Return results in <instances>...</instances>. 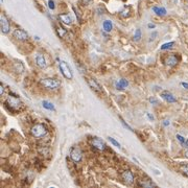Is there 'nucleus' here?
Masks as SVG:
<instances>
[{"label": "nucleus", "mask_w": 188, "mask_h": 188, "mask_svg": "<svg viewBox=\"0 0 188 188\" xmlns=\"http://www.w3.org/2000/svg\"><path fill=\"white\" fill-rule=\"evenodd\" d=\"M178 62H179L178 58H177L174 54H170V56H166L164 63L166 64L167 66H169V67H174V66H176L177 64H178Z\"/></svg>", "instance_id": "nucleus-13"}, {"label": "nucleus", "mask_w": 188, "mask_h": 188, "mask_svg": "<svg viewBox=\"0 0 188 188\" xmlns=\"http://www.w3.org/2000/svg\"><path fill=\"white\" fill-rule=\"evenodd\" d=\"M147 27L150 28V29H152V28H155V27H156V25H155V24L148 23V24H147Z\"/></svg>", "instance_id": "nucleus-29"}, {"label": "nucleus", "mask_w": 188, "mask_h": 188, "mask_svg": "<svg viewBox=\"0 0 188 188\" xmlns=\"http://www.w3.org/2000/svg\"><path fill=\"white\" fill-rule=\"evenodd\" d=\"M161 97H162L165 101H167V103H177V98L174 96V94L170 93V92L167 91V90H164V91L161 92Z\"/></svg>", "instance_id": "nucleus-12"}, {"label": "nucleus", "mask_w": 188, "mask_h": 188, "mask_svg": "<svg viewBox=\"0 0 188 188\" xmlns=\"http://www.w3.org/2000/svg\"><path fill=\"white\" fill-rule=\"evenodd\" d=\"M187 2H188V0H187Z\"/></svg>", "instance_id": "nucleus-35"}, {"label": "nucleus", "mask_w": 188, "mask_h": 188, "mask_svg": "<svg viewBox=\"0 0 188 188\" xmlns=\"http://www.w3.org/2000/svg\"><path fill=\"white\" fill-rule=\"evenodd\" d=\"M177 139H178V141H179V142H180V143H181L182 144V145H183V144L184 143H185V141H186V139L185 138H184V137L183 136H181V135H177Z\"/></svg>", "instance_id": "nucleus-24"}, {"label": "nucleus", "mask_w": 188, "mask_h": 188, "mask_svg": "<svg viewBox=\"0 0 188 188\" xmlns=\"http://www.w3.org/2000/svg\"><path fill=\"white\" fill-rule=\"evenodd\" d=\"M58 62H59V68H60V71H61V73L63 74V76L65 78H67V80H72L73 78V73L72 71H71L70 67L68 66V64L66 63L65 61H62V60H60L59 58H58Z\"/></svg>", "instance_id": "nucleus-3"}, {"label": "nucleus", "mask_w": 188, "mask_h": 188, "mask_svg": "<svg viewBox=\"0 0 188 188\" xmlns=\"http://www.w3.org/2000/svg\"><path fill=\"white\" fill-rule=\"evenodd\" d=\"M40 85L47 90H56L61 87V82L56 78H47L40 80Z\"/></svg>", "instance_id": "nucleus-2"}, {"label": "nucleus", "mask_w": 188, "mask_h": 188, "mask_svg": "<svg viewBox=\"0 0 188 188\" xmlns=\"http://www.w3.org/2000/svg\"><path fill=\"white\" fill-rule=\"evenodd\" d=\"M0 94H1V95L4 94V87H3L2 84H0Z\"/></svg>", "instance_id": "nucleus-28"}, {"label": "nucleus", "mask_w": 188, "mask_h": 188, "mask_svg": "<svg viewBox=\"0 0 188 188\" xmlns=\"http://www.w3.org/2000/svg\"><path fill=\"white\" fill-rule=\"evenodd\" d=\"M13 36L19 41H25L28 39V33L26 31H24L23 29H19V28L15 29L14 33H13Z\"/></svg>", "instance_id": "nucleus-9"}, {"label": "nucleus", "mask_w": 188, "mask_h": 188, "mask_svg": "<svg viewBox=\"0 0 188 188\" xmlns=\"http://www.w3.org/2000/svg\"><path fill=\"white\" fill-rule=\"evenodd\" d=\"M180 170L182 172V174H185L186 177H188V164H182L180 166Z\"/></svg>", "instance_id": "nucleus-22"}, {"label": "nucleus", "mask_w": 188, "mask_h": 188, "mask_svg": "<svg viewBox=\"0 0 188 188\" xmlns=\"http://www.w3.org/2000/svg\"><path fill=\"white\" fill-rule=\"evenodd\" d=\"M121 179L127 185H131V184L134 183V174H133V172L130 169L121 172Z\"/></svg>", "instance_id": "nucleus-7"}, {"label": "nucleus", "mask_w": 188, "mask_h": 188, "mask_svg": "<svg viewBox=\"0 0 188 188\" xmlns=\"http://www.w3.org/2000/svg\"><path fill=\"white\" fill-rule=\"evenodd\" d=\"M141 38H142V33H141V29H136L135 31V33H134V37H133V40L135 41V42H139V41L141 40Z\"/></svg>", "instance_id": "nucleus-20"}, {"label": "nucleus", "mask_w": 188, "mask_h": 188, "mask_svg": "<svg viewBox=\"0 0 188 188\" xmlns=\"http://www.w3.org/2000/svg\"><path fill=\"white\" fill-rule=\"evenodd\" d=\"M127 86H129V80H125V78H121V80H119L116 83L115 88L117 90H119V91H122V90L127 89Z\"/></svg>", "instance_id": "nucleus-14"}, {"label": "nucleus", "mask_w": 188, "mask_h": 188, "mask_svg": "<svg viewBox=\"0 0 188 188\" xmlns=\"http://www.w3.org/2000/svg\"><path fill=\"white\" fill-rule=\"evenodd\" d=\"M70 158L73 162L78 163L83 160V153L78 147H72L70 150Z\"/></svg>", "instance_id": "nucleus-6"}, {"label": "nucleus", "mask_w": 188, "mask_h": 188, "mask_svg": "<svg viewBox=\"0 0 188 188\" xmlns=\"http://www.w3.org/2000/svg\"><path fill=\"white\" fill-rule=\"evenodd\" d=\"M184 155H185V157H186V158H188V150H186L185 154H184Z\"/></svg>", "instance_id": "nucleus-34"}, {"label": "nucleus", "mask_w": 188, "mask_h": 188, "mask_svg": "<svg viewBox=\"0 0 188 188\" xmlns=\"http://www.w3.org/2000/svg\"><path fill=\"white\" fill-rule=\"evenodd\" d=\"M56 33H58V36H59L60 38H62V39H63L66 36V33H67V31L64 29L63 27H61V26H56Z\"/></svg>", "instance_id": "nucleus-19"}, {"label": "nucleus", "mask_w": 188, "mask_h": 188, "mask_svg": "<svg viewBox=\"0 0 188 188\" xmlns=\"http://www.w3.org/2000/svg\"><path fill=\"white\" fill-rule=\"evenodd\" d=\"M59 19L61 20V22H63V23L66 24V25H71V24H72V18H71L68 14L59 15Z\"/></svg>", "instance_id": "nucleus-15"}, {"label": "nucleus", "mask_w": 188, "mask_h": 188, "mask_svg": "<svg viewBox=\"0 0 188 188\" xmlns=\"http://www.w3.org/2000/svg\"><path fill=\"white\" fill-rule=\"evenodd\" d=\"M120 120H121V122H122V125H125V127H127V129H129V130H130V131H133V130H132V127H130V125H127V123H125V120L122 119V118H120Z\"/></svg>", "instance_id": "nucleus-26"}, {"label": "nucleus", "mask_w": 188, "mask_h": 188, "mask_svg": "<svg viewBox=\"0 0 188 188\" xmlns=\"http://www.w3.org/2000/svg\"><path fill=\"white\" fill-rule=\"evenodd\" d=\"M174 45V42H168V43H164V44L161 46V50H166V49H170L172 46Z\"/></svg>", "instance_id": "nucleus-21"}, {"label": "nucleus", "mask_w": 188, "mask_h": 188, "mask_svg": "<svg viewBox=\"0 0 188 188\" xmlns=\"http://www.w3.org/2000/svg\"><path fill=\"white\" fill-rule=\"evenodd\" d=\"M31 134L35 138H42L47 134V129L45 125L37 123V125H33V127L31 129Z\"/></svg>", "instance_id": "nucleus-4"}, {"label": "nucleus", "mask_w": 188, "mask_h": 188, "mask_svg": "<svg viewBox=\"0 0 188 188\" xmlns=\"http://www.w3.org/2000/svg\"><path fill=\"white\" fill-rule=\"evenodd\" d=\"M0 25H1V31L3 35H7L11 31V24L5 15H1L0 17Z\"/></svg>", "instance_id": "nucleus-5"}, {"label": "nucleus", "mask_w": 188, "mask_h": 188, "mask_svg": "<svg viewBox=\"0 0 188 188\" xmlns=\"http://www.w3.org/2000/svg\"><path fill=\"white\" fill-rule=\"evenodd\" d=\"M153 12L155 13L158 16H165L167 13L166 9L165 7H161V6H154L153 7Z\"/></svg>", "instance_id": "nucleus-16"}, {"label": "nucleus", "mask_w": 188, "mask_h": 188, "mask_svg": "<svg viewBox=\"0 0 188 188\" xmlns=\"http://www.w3.org/2000/svg\"><path fill=\"white\" fill-rule=\"evenodd\" d=\"M150 101L152 103V105H157V103H158V100L155 98V97H150Z\"/></svg>", "instance_id": "nucleus-27"}, {"label": "nucleus", "mask_w": 188, "mask_h": 188, "mask_svg": "<svg viewBox=\"0 0 188 188\" xmlns=\"http://www.w3.org/2000/svg\"><path fill=\"white\" fill-rule=\"evenodd\" d=\"M42 106H43V108L46 109V110L56 111V108H54L53 105H52L51 103H49V101H47V100H43L42 101Z\"/></svg>", "instance_id": "nucleus-18"}, {"label": "nucleus", "mask_w": 188, "mask_h": 188, "mask_svg": "<svg viewBox=\"0 0 188 188\" xmlns=\"http://www.w3.org/2000/svg\"><path fill=\"white\" fill-rule=\"evenodd\" d=\"M163 125H164V127L169 125V120H164V121H163Z\"/></svg>", "instance_id": "nucleus-31"}, {"label": "nucleus", "mask_w": 188, "mask_h": 188, "mask_svg": "<svg viewBox=\"0 0 188 188\" xmlns=\"http://www.w3.org/2000/svg\"><path fill=\"white\" fill-rule=\"evenodd\" d=\"M91 145L93 148H95V150H101V152H103V150L107 148L106 143H105V142L99 138H93L92 139Z\"/></svg>", "instance_id": "nucleus-8"}, {"label": "nucleus", "mask_w": 188, "mask_h": 188, "mask_svg": "<svg viewBox=\"0 0 188 188\" xmlns=\"http://www.w3.org/2000/svg\"><path fill=\"white\" fill-rule=\"evenodd\" d=\"M108 140L110 141L111 143H112L114 146H116V147H118V148H121V145H120V143L118 142V141H116L115 139L113 138V137H108Z\"/></svg>", "instance_id": "nucleus-23"}, {"label": "nucleus", "mask_w": 188, "mask_h": 188, "mask_svg": "<svg viewBox=\"0 0 188 188\" xmlns=\"http://www.w3.org/2000/svg\"><path fill=\"white\" fill-rule=\"evenodd\" d=\"M103 31H107V33H110L111 31L113 29V23L111 20H105L103 22Z\"/></svg>", "instance_id": "nucleus-17"}, {"label": "nucleus", "mask_w": 188, "mask_h": 188, "mask_svg": "<svg viewBox=\"0 0 188 188\" xmlns=\"http://www.w3.org/2000/svg\"><path fill=\"white\" fill-rule=\"evenodd\" d=\"M87 83L89 85V87L91 88L93 91L97 92V93H101L103 92V88L100 87V85L93 78H87Z\"/></svg>", "instance_id": "nucleus-11"}, {"label": "nucleus", "mask_w": 188, "mask_h": 188, "mask_svg": "<svg viewBox=\"0 0 188 188\" xmlns=\"http://www.w3.org/2000/svg\"><path fill=\"white\" fill-rule=\"evenodd\" d=\"M36 64H37L38 67H40L42 69H45L47 67V63H46V60H45V56L43 53L39 52L37 53L36 56Z\"/></svg>", "instance_id": "nucleus-10"}, {"label": "nucleus", "mask_w": 188, "mask_h": 188, "mask_svg": "<svg viewBox=\"0 0 188 188\" xmlns=\"http://www.w3.org/2000/svg\"><path fill=\"white\" fill-rule=\"evenodd\" d=\"M183 146H184V147H188V139H186L185 143L183 144Z\"/></svg>", "instance_id": "nucleus-33"}, {"label": "nucleus", "mask_w": 188, "mask_h": 188, "mask_svg": "<svg viewBox=\"0 0 188 188\" xmlns=\"http://www.w3.org/2000/svg\"><path fill=\"white\" fill-rule=\"evenodd\" d=\"M181 85L182 86H183L184 88H185V89H188V83H181Z\"/></svg>", "instance_id": "nucleus-30"}, {"label": "nucleus", "mask_w": 188, "mask_h": 188, "mask_svg": "<svg viewBox=\"0 0 188 188\" xmlns=\"http://www.w3.org/2000/svg\"><path fill=\"white\" fill-rule=\"evenodd\" d=\"M48 7H49L50 9H52V11L56 9V5H54L53 0H49V1H48Z\"/></svg>", "instance_id": "nucleus-25"}, {"label": "nucleus", "mask_w": 188, "mask_h": 188, "mask_svg": "<svg viewBox=\"0 0 188 188\" xmlns=\"http://www.w3.org/2000/svg\"><path fill=\"white\" fill-rule=\"evenodd\" d=\"M4 103L5 106H6V108L14 113L19 112V111L23 108V103L20 100V98H19L17 95H15V96H9Z\"/></svg>", "instance_id": "nucleus-1"}, {"label": "nucleus", "mask_w": 188, "mask_h": 188, "mask_svg": "<svg viewBox=\"0 0 188 188\" xmlns=\"http://www.w3.org/2000/svg\"><path fill=\"white\" fill-rule=\"evenodd\" d=\"M147 117L150 118V120H154V116H153V115H150V113H147Z\"/></svg>", "instance_id": "nucleus-32"}]
</instances>
